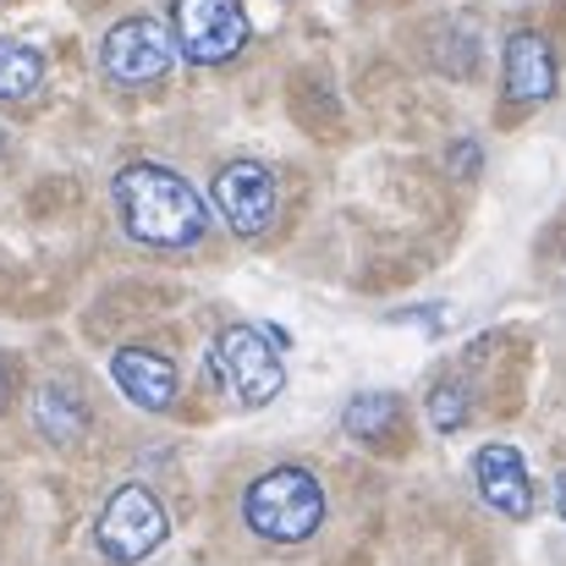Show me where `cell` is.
Listing matches in <instances>:
<instances>
[{
  "instance_id": "cell-1",
  "label": "cell",
  "mask_w": 566,
  "mask_h": 566,
  "mask_svg": "<svg viewBox=\"0 0 566 566\" xmlns=\"http://www.w3.org/2000/svg\"><path fill=\"white\" fill-rule=\"evenodd\" d=\"M116 214H122L127 237H138L149 248H188L209 231V209L188 188V177L149 166V160L116 171Z\"/></svg>"
},
{
  "instance_id": "cell-2",
  "label": "cell",
  "mask_w": 566,
  "mask_h": 566,
  "mask_svg": "<svg viewBox=\"0 0 566 566\" xmlns=\"http://www.w3.org/2000/svg\"><path fill=\"white\" fill-rule=\"evenodd\" d=\"M242 523L270 545H303L325 523V490L308 468H275V473L248 484Z\"/></svg>"
},
{
  "instance_id": "cell-3",
  "label": "cell",
  "mask_w": 566,
  "mask_h": 566,
  "mask_svg": "<svg viewBox=\"0 0 566 566\" xmlns=\"http://www.w3.org/2000/svg\"><path fill=\"white\" fill-rule=\"evenodd\" d=\"M166 534H171V517H166L160 495L144 490V484H122L105 501L99 523H94V539H99L105 562L116 566H138L144 556H155L166 545Z\"/></svg>"
},
{
  "instance_id": "cell-4",
  "label": "cell",
  "mask_w": 566,
  "mask_h": 566,
  "mask_svg": "<svg viewBox=\"0 0 566 566\" xmlns=\"http://www.w3.org/2000/svg\"><path fill=\"white\" fill-rule=\"evenodd\" d=\"M248 33L253 28H248L242 0H177L171 6L177 55H188L192 66H220V61L242 55Z\"/></svg>"
},
{
  "instance_id": "cell-5",
  "label": "cell",
  "mask_w": 566,
  "mask_h": 566,
  "mask_svg": "<svg viewBox=\"0 0 566 566\" xmlns=\"http://www.w3.org/2000/svg\"><path fill=\"white\" fill-rule=\"evenodd\" d=\"M177 61V39L160 17H122L105 44H99V66L111 83L122 88H144V83H160Z\"/></svg>"
},
{
  "instance_id": "cell-6",
  "label": "cell",
  "mask_w": 566,
  "mask_h": 566,
  "mask_svg": "<svg viewBox=\"0 0 566 566\" xmlns=\"http://www.w3.org/2000/svg\"><path fill=\"white\" fill-rule=\"evenodd\" d=\"M209 364L231 379V390H237L242 407H270V401L281 396V385H286L281 353H275L270 336L253 331V325H226L220 342H214V353H209Z\"/></svg>"
},
{
  "instance_id": "cell-7",
  "label": "cell",
  "mask_w": 566,
  "mask_h": 566,
  "mask_svg": "<svg viewBox=\"0 0 566 566\" xmlns=\"http://www.w3.org/2000/svg\"><path fill=\"white\" fill-rule=\"evenodd\" d=\"M275 203H281L275 177H270V166H259V160H231V166L214 177V209H220V220H226L237 237H259V231L275 220Z\"/></svg>"
},
{
  "instance_id": "cell-8",
  "label": "cell",
  "mask_w": 566,
  "mask_h": 566,
  "mask_svg": "<svg viewBox=\"0 0 566 566\" xmlns=\"http://www.w3.org/2000/svg\"><path fill=\"white\" fill-rule=\"evenodd\" d=\"M556 88H562L556 44L539 28H517L506 39V99L512 105H545Z\"/></svg>"
},
{
  "instance_id": "cell-9",
  "label": "cell",
  "mask_w": 566,
  "mask_h": 566,
  "mask_svg": "<svg viewBox=\"0 0 566 566\" xmlns=\"http://www.w3.org/2000/svg\"><path fill=\"white\" fill-rule=\"evenodd\" d=\"M473 484H479V495H484L501 517H528V512H534L528 462H523V451L506 446V440L479 446V457H473Z\"/></svg>"
},
{
  "instance_id": "cell-10",
  "label": "cell",
  "mask_w": 566,
  "mask_h": 566,
  "mask_svg": "<svg viewBox=\"0 0 566 566\" xmlns=\"http://www.w3.org/2000/svg\"><path fill=\"white\" fill-rule=\"evenodd\" d=\"M111 379L122 385V396L144 412H166L177 401V364L155 347H122L111 358Z\"/></svg>"
},
{
  "instance_id": "cell-11",
  "label": "cell",
  "mask_w": 566,
  "mask_h": 566,
  "mask_svg": "<svg viewBox=\"0 0 566 566\" xmlns=\"http://www.w3.org/2000/svg\"><path fill=\"white\" fill-rule=\"evenodd\" d=\"M33 429L50 446H72L88 429V401L72 385H39V396H33Z\"/></svg>"
},
{
  "instance_id": "cell-12",
  "label": "cell",
  "mask_w": 566,
  "mask_h": 566,
  "mask_svg": "<svg viewBox=\"0 0 566 566\" xmlns=\"http://www.w3.org/2000/svg\"><path fill=\"white\" fill-rule=\"evenodd\" d=\"M342 423H347V434L364 440V446H390V434H401V401L385 396V390H364V396L347 401Z\"/></svg>"
},
{
  "instance_id": "cell-13",
  "label": "cell",
  "mask_w": 566,
  "mask_h": 566,
  "mask_svg": "<svg viewBox=\"0 0 566 566\" xmlns=\"http://www.w3.org/2000/svg\"><path fill=\"white\" fill-rule=\"evenodd\" d=\"M44 88V55L22 39H0V105H22Z\"/></svg>"
},
{
  "instance_id": "cell-14",
  "label": "cell",
  "mask_w": 566,
  "mask_h": 566,
  "mask_svg": "<svg viewBox=\"0 0 566 566\" xmlns=\"http://www.w3.org/2000/svg\"><path fill=\"white\" fill-rule=\"evenodd\" d=\"M468 412H473V396H468V385H462V379H440V385L429 390V423H434L440 434L462 429V423H468Z\"/></svg>"
},
{
  "instance_id": "cell-15",
  "label": "cell",
  "mask_w": 566,
  "mask_h": 566,
  "mask_svg": "<svg viewBox=\"0 0 566 566\" xmlns=\"http://www.w3.org/2000/svg\"><path fill=\"white\" fill-rule=\"evenodd\" d=\"M479 166H484V149H479L473 138H462V144L451 149V171H457V177H473Z\"/></svg>"
},
{
  "instance_id": "cell-16",
  "label": "cell",
  "mask_w": 566,
  "mask_h": 566,
  "mask_svg": "<svg viewBox=\"0 0 566 566\" xmlns=\"http://www.w3.org/2000/svg\"><path fill=\"white\" fill-rule=\"evenodd\" d=\"M11 396H17V379H11V369H6V364H0V412H6V407H11Z\"/></svg>"
},
{
  "instance_id": "cell-17",
  "label": "cell",
  "mask_w": 566,
  "mask_h": 566,
  "mask_svg": "<svg viewBox=\"0 0 566 566\" xmlns=\"http://www.w3.org/2000/svg\"><path fill=\"white\" fill-rule=\"evenodd\" d=\"M556 512L566 517V473H556Z\"/></svg>"
},
{
  "instance_id": "cell-18",
  "label": "cell",
  "mask_w": 566,
  "mask_h": 566,
  "mask_svg": "<svg viewBox=\"0 0 566 566\" xmlns=\"http://www.w3.org/2000/svg\"><path fill=\"white\" fill-rule=\"evenodd\" d=\"M0 6H11V0H0Z\"/></svg>"
}]
</instances>
